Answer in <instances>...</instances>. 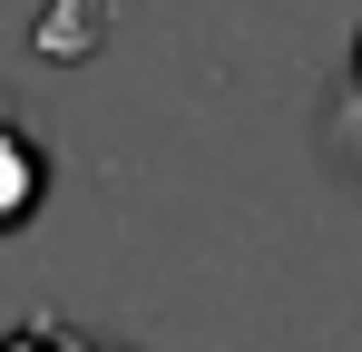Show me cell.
<instances>
[{
    "instance_id": "3957f363",
    "label": "cell",
    "mask_w": 362,
    "mask_h": 352,
    "mask_svg": "<svg viewBox=\"0 0 362 352\" xmlns=\"http://www.w3.org/2000/svg\"><path fill=\"white\" fill-rule=\"evenodd\" d=\"M78 352H88V343H78Z\"/></svg>"
},
{
    "instance_id": "6da1fadb",
    "label": "cell",
    "mask_w": 362,
    "mask_h": 352,
    "mask_svg": "<svg viewBox=\"0 0 362 352\" xmlns=\"http://www.w3.org/2000/svg\"><path fill=\"white\" fill-rule=\"evenodd\" d=\"M40 196H49V157H40V137L0 117V235L30 225V216H40Z\"/></svg>"
},
{
    "instance_id": "7a4b0ae2",
    "label": "cell",
    "mask_w": 362,
    "mask_h": 352,
    "mask_svg": "<svg viewBox=\"0 0 362 352\" xmlns=\"http://www.w3.org/2000/svg\"><path fill=\"white\" fill-rule=\"evenodd\" d=\"M353 78H362V49H353Z\"/></svg>"
}]
</instances>
